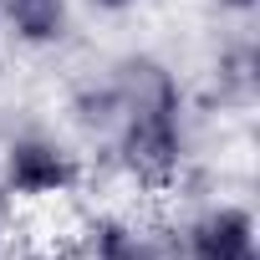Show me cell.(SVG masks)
I'll return each mask as SVG.
<instances>
[{
    "label": "cell",
    "instance_id": "1",
    "mask_svg": "<svg viewBox=\"0 0 260 260\" xmlns=\"http://www.w3.org/2000/svg\"><path fill=\"white\" fill-rule=\"evenodd\" d=\"M117 158L148 189L174 184L184 164V127H179V102H153V107H127L117 117Z\"/></svg>",
    "mask_w": 260,
    "mask_h": 260
},
{
    "label": "cell",
    "instance_id": "2",
    "mask_svg": "<svg viewBox=\"0 0 260 260\" xmlns=\"http://www.w3.org/2000/svg\"><path fill=\"white\" fill-rule=\"evenodd\" d=\"M6 184L26 199H51L77 184V158L51 138H16L6 153Z\"/></svg>",
    "mask_w": 260,
    "mask_h": 260
},
{
    "label": "cell",
    "instance_id": "3",
    "mask_svg": "<svg viewBox=\"0 0 260 260\" xmlns=\"http://www.w3.org/2000/svg\"><path fill=\"white\" fill-rule=\"evenodd\" d=\"M189 260H260L255 255V219L240 204H219L189 224L184 240Z\"/></svg>",
    "mask_w": 260,
    "mask_h": 260
},
{
    "label": "cell",
    "instance_id": "4",
    "mask_svg": "<svg viewBox=\"0 0 260 260\" xmlns=\"http://www.w3.org/2000/svg\"><path fill=\"white\" fill-rule=\"evenodd\" d=\"M0 11H6L11 31L21 41H31V46H51L67 31V6L61 0H0Z\"/></svg>",
    "mask_w": 260,
    "mask_h": 260
},
{
    "label": "cell",
    "instance_id": "5",
    "mask_svg": "<svg viewBox=\"0 0 260 260\" xmlns=\"http://www.w3.org/2000/svg\"><path fill=\"white\" fill-rule=\"evenodd\" d=\"M92 255L97 260H164L143 235H133L122 219H97L92 224Z\"/></svg>",
    "mask_w": 260,
    "mask_h": 260
},
{
    "label": "cell",
    "instance_id": "6",
    "mask_svg": "<svg viewBox=\"0 0 260 260\" xmlns=\"http://www.w3.org/2000/svg\"><path fill=\"white\" fill-rule=\"evenodd\" d=\"M77 117H82L87 127H107V122H117V117H122L117 87L107 82V87H87V92H77Z\"/></svg>",
    "mask_w": 260,
    "mask_h": 260
},
{
    "label": "cell",
    "instance_id": "7",
    "mask_svg": "<svg viewBox=\"0 0 260 260\" xmlns=\"http://www.w3.org/2000/svg\"><path fill=\"white\" fill-rule=\"evenodd\" d=\"M214 6H224V11H240V16H245V11H255V6H260V0H214Z\"/></svg>",
    "mask_w": 260,
    "mask_h": 260
},
{
    "label": "cell",
    "instance_id": "8",
    "mask_svg": "<svg viewBox=\"0 0 260 260\" xmlns=\"http://www.w3.org/2000/svg\"><path fill=\"white\" fill-rule=\"evenodd\" d=\"M92 6H102V11H127L133 0H92Z\"/></svg>",
    "mask_w": 260,
    "mask_h": 260
}]
</instances>
